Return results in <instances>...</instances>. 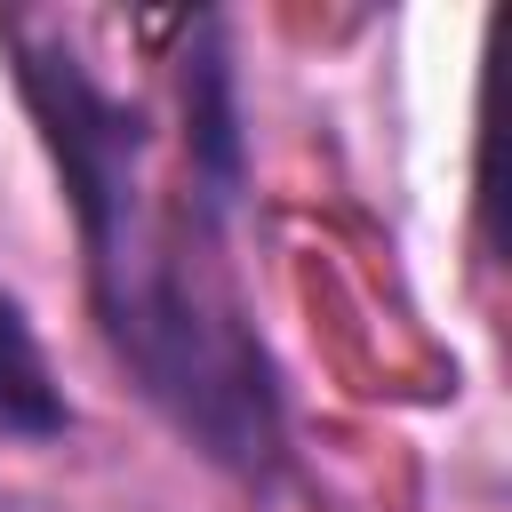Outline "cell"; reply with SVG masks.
<instances>
[{"mask_svg": "<svg viewBox=\"0 0 512 512\" xmlns=\"http://www.w3.org/2000/svg\"><path fill=\"white\" fill-rule=\"evenodd\" d=\"M8 72L16 96L64 176L80 264H88V312L104 352L128 368V384L152 400V416L208 456L216 472L264 488L288 464V392L280 368L240 304V280L224 264V232H208L184 192L160 208L152 184V112L120 96L64 24L8 16Z\"/></svg>", "mask_w": 512, "mask_h": 512, "instance_id": "obj_1", "label": "cell"}, {"mask_svg": "<svg viewBox=\"0 0 512 512\" xmlns=\"http://www.w3.org/2000/svg\"><path fill=\"white\" fill-rule=\"evenodd\" d=\"M72 432V400H64V376L24 312V296L0 280V440L8 448H48Z\"/></svg>", "mask_w": 512, "mask_h": 512, "instance_id": "obj_3", "label": "cell"}, {"mask_svg": "<svg viewBox=\"0 0 512 512\" xmlns=\"http://www.w3.org/2000/svg\"><path fill=\"white\" fill-rule=\"evenodd\" d=\"M0 512H24V504H16V496H8V488H0Z\"/></svg>", "mask_w": 512, "mask_h": 512, "instance_id": "obj_4", "label": "cell"}, {"mask_svg": "<svg viewBox=\"0 0 512 512\" xmlns=\"http://www.w3.org/2000/svg\"><path fill=\"white\" fill-rule=\"evenodd\" d=\"M176 120H184V208L232 240L240 200H248V104H240V64H232V24L224 16H184L176 24Z\"/></svg>", "mask_w": 512, "mask_h": 512, "instance_id": "obj_2", "label": "cell"}]
</instances>
